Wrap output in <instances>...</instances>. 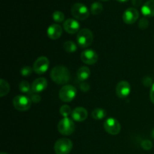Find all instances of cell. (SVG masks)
<instances>
[{
  "mask_svg": "<svg viewBox=\"0 0 154 154\" xmlns=\"http://www.w3.org/2000/svg\"><path fill=\"white\" fill-rule=\"evenodd\" d=\"M51 78L54 82L59 85L66 84L70 81V72L63 66H57L51 70Z\"/></svg>",
  "mask_w": 154,
  "mask_h": 154,
  "instance_id": "obj_1",
  "label": "cell"
},
{
  "mask_svg": "<svg viewBox=\"0 0 154 154\" xmlns=\"http://www.w3.org/2000/svg\"><path fill=\"white\" fill-rule=\"evenodd\" d=\"M76 39L80 48H88L93 42V34L89 29H82L78 32Z\"/></svg>",
  "mask_w": 154,
  "mask_h": 154,
  "instance_id": "obj_2",
  "label": "cell"
},
{
  "mask_svg": "<svg viewBox=\"0 0 154 154\" xmlns=\"http://www.w3.org/2000/svg\"><path fill=\"white\" fill-rule=\"evenodd\" d=\"M71 13L76 20H84L87 19L88 17L90 16V11L84 4L77 2L72 5V9H71Z\"/></svg>",
  "mask_w": 154,
  "mask_h": 154,
  "instance_id": "obj_3",
  "label": "cell"
},
{
  "mask_svg": "<svg viewBox=\"0 0 154 154\" xmlns=\"http://www.w3.org/2000/svg\"><path fill=\"white\" fill-rule=\"evenodd\" d=\"M73 148V143L66 138H60L54 144V151L56 154H69Z\"/></svg>",
  "mask_w": 154,
  "mask_h": 154,
  "instance_id": "obj_4",
  "label": "cell"
},
{
  "mask_svg": "<svg viewBox=\"0 0 154 154\" xmlns=\"http://www.w3.org/2000/svg\"><path fill=\"white\" fill-rule=\"evenodd\" d=\"M77 95L76 87L72 85L66 84L60 89L59 97L63 102H70L73 100Z\"/></svg>",
  "mask_w": 154,
  "mask_h": 154,
  "instance_id": "obj_5",
  "label": "cell"
},
{
  "mask_svg": "<svg viewBox=\"0 0 154 154\" xmlns=\"http://www.w3.org/2000/svg\"><path fill=\"white\" fill-rule=\"evenodd\" d=\"M57 129L61 135H70L75 132V125L72 119L69 117H64L59 122Z\"/></svg>",
  "mask_w": 154,
  "mask_h": 154,
  "instance_id": "obj_6",
  "label": "cell"
},
{
  "mask_svg": "<svg viewBox=\"0 0 154 154\" xmlns=\"http://www.w3.org/2000/svg\"><path fill=\"white\" fill-rule=\"evenodd\" d=\"M31 104L32 101L29 97L23 95H18L13 99L14 107L19 111H28L31 107Z\"/></svg>",
  "mask_w": 154,
  "mask_h": 154,
  "instance_id": "obj_7",
  "label": "cell"
},
{
  "mask_svg": "<svg viewBox=\"0 0 154 154\" xmlns=\"http://www.w3.org/2000/svg\"><path fill=\"white\" fill-rule=\"evenodd\" d=\"M104 129L110 135H116L120 133L121 130V126L117 119L114 117H109L104 122Z\"/></svg>",
  "mask_w": 154,
  "mask_h": 154,
  "instance_id": "obj_8",
  "label": "cell"
},
{
  "mask_svg": "<svg viewBox=\"0 0 154 154\" xmlns=\"http://www.w3.org/2000/svg\"><path fill=\"white\" fill-rule=\"evenodd\" d=\"M50 62L46 57H40L35 61L33 64V71L36 74L42 75L49 69Z\"/></svg>",
  "mask_w": 154,
  "mask_h": 154,
  "instance_id": "obj_9",
  "label": "cell"
},
{
  "mask_svg": "<svg viewBox=\"0 0 154 154\" xmlns=\"http://www.w3.org/2000/svg\"><path fill=\"white\" fill-rule=\"evenodd\" d=\"M81 61L87 65H94L99 60L97 53L93 50L87 49L83 51L81 55Z\"/></svg>",
  "mask_w": 154,
  "mask_h": 154,
  "instance_id": "obj_10",
  "label": "cell"
},
{
  "mask_svg": "<svg viewBox=\"0 0 154 154\" xmlns=\"http://www.w3.org/2000/svg\"><path fill=\"white\" fill-rule=\"evenodd\" d=\"M139 17V12L135 8H129L123 14V20L126 24H133L138 20Z\"/></svg>",
  "mask_w": 154,
  "mask_h": 154,
  "instance_id": "obj_11",
  "label": "cell"
},
{
  "mask_svg": "<svg viewBox=\"0 0 154 154\" xmlns=\"http://www.w3.org/2000/svg\"><path fill=\"white\" fill-rule=\"evenodd\" d=\"M131 92V85L128 81H121L117 84L116 87V93L117 96L120 99L126 98Z\"/></svg>",
  "mask_w": 154,
  "mask_h": 154,
  "instance_id": "obj_12",
  "label": "cell"
},
{
  "mask_svg": "<svg viewBox=\"0 0 154 154\" xmlns=\"http://www.w3.org/2000/svg\"><path fill=\"white\" fill-rule=\"evenodd\" d=\"M63 29L69 34H75L80 31V24L75 19L69 18L63 23Z\"/></svg>",
  "mask_w": 154,
  "mask_h": 154,
  "instance_id": "obj_13",
  "label": "cell"
},
{
  "mask_svg": "<svg viewBox=\"0 0 154 154\" xmlns=\"http://www.w3.org/2000/svg\"><path fill=\"white\" fill-rule=\"evenodd\" d=\"M48 36L52 40H57L61 37L63 34V29L60 24L54 23L51 24L47 30Z\"/></svg>",
  "mask_w": 154,
  "mask_h": 154,
  "instance_id": "obj_14",
  "label": "cell"
},
{
  "mask_svg": "<svg viewBox=\"0 0 154 154\" xmlns=\"http://www.w3.org/2000/svg\"><path fill=\"white\" fill-rule=\"evenodd\" d=\"M72 117L75 121L82 122L84 121L88 117V112L87 109L83 107H77L75 109L72 110Z\"/></svg>",
  "mask_w": 154,
  "mask_h": 154,
  "instance_id": "obj_15",
  "label": "cell"
},
{
  "mask_svg": "<svg viewBox=\"0 0 154 154\" xmlns=\"http://www.w3.org/2000/svg\"><path fill=\"white\" fill-rule=\"evenodd\" d=\"M32 91L34 93H41L44 91L48 87V81L45 78H39L33 81L32 84Z\"/></svg>",
  "mask_w": 154,
  "mask_h": 154,
  "instance_id": "obj_16",
  "label": "cell"
},
{
  "mask_svg": "<svg viewBox=\"0 0 154 154\" xmlns=\"http://www.w3.org/2000/svg\"><path fill=\"white\" fill-rule=\"evenodd\" d=\"M141 13L145 17H154V0H148L143 5Z\"/></svg>",
  "mask_w": 154,
  "mask_h": 154,
  "instance_id": "obj_17",
  "label": "cell"
},
{
  "mask_svg": "<svg viewBox=\"0 0 154 154\" xmlns=\"http://www.w3.org/2000/svg\"><path fill=\"white\" fill-rule=\"evenodd\" d=\"M90 75H91L90 69L88 67H87V66H82V67H81L78 70V72H77V78H78V79L79 81L84 82L86 80L88 79Z\"/></svg>",
  "mask_w": 154,
  "mask_h": 154,
  "instance_id": "obj_18",
  "label": "cell"
},
{
  "mask_svg": "<svg viewBox=\"0 0 154 154\" xmlns=\"http://www.w3.org/2000/svg\"><path fill=\"white\" fill-rule=\"evenodd\" d=\"M92 117L94 120H101L106 117V111L103 108H95L92 112Z\"/></svg>",
  "mask_w": 154,
  "mask_h": 154,
  "instance_id": "obj_19",
  "label": "cell"
},
{
  "mask_svg": "<svg viewBox=\"0 0 154 154\" xmlns=\"http://www.w3.org/2000/svg\"><path fill=\"white\" fill-rule=\"evenodd\" d=\"M103 11V5L99 2H95L90 6V13L93 15H99Z\"/></svg>",
  "mask_w": 154,
  "mask_h": 154,
  "instance_id": "obj_20",
  "label": "cell"
},
{
  "mask_svg": "<svg viewBox=\"0 0 154 154\" xmlns=\"http://www.w3.org/2000/svg\"><path fill=\"white\" fill-rule=\"evenodd\" d=\"M10 91V86L9 84L4 79H1L0 81V96L4 97Z\"/></svg>",
  "mask_w": 154,
  "mask_h": 154,
  "instance_id": "obj_21",
  "label": "cell"
},
{
  "mask_svg": "<svg viewBox=\"0 0 154 154\" xmlns=\"http://www.w3.org/2000/svg\"><path fill=\"white\" fill-rule=\"evenodd\" d=\"M63 48L67 53L72 54L77 51V45L72 41H67L63 44Z\"/></svg>",
  "mask_w": 154,
  "mask_h": 154,
  "instance_id": "obj_22",
  "label": "cell"
},
{
  "mask_svg": "<svg viewBox=\"0 0 154 154\" xmlns=\"http://www.w3.org/2000/svg\"><path fill=\"white\" fill-rule=\"evenodd\" d=\"M19 90L22 93L29 94L32 92V87H30V84L28 81H23L20 83Z\"/></svg>",
  "mask_w": 154,
  "mask_h": 154,
  "instance_id": "obj_23",
  "label": "cell"
},
{
  "mask_svg": "<svg viewBox=\"0 0 154 154\" xmlns=\"http://www.w3.org/2000/svg\"><path fill=\"white\" fill-rule=\"evenodd\" d=\"M52 18L56 23H60L63 22V20H65V15L60 11H56L53 13L52 14Z\"/></svg>",
  "mask_w": 154,
  "mask_h": 154,
  "instance_id": "obj_24",
  "label": "cell"
},
{
  "mask_svg": "<svg viewBox=\"0 0 154 154\" xmlns=\"http://www.w3.org/2000/svg\"><path fill=\"white\" fill-rule=\"evenodd\" d=\"M72 111L71 109L70 106L67 105H64L60 108V115L63 116V117H68L70 114H72Z\"/></svg>",
  "mask_w": 154,
  "mask_h": 154,
  "instance_id": "obj_25",
  "label": "cell"
},
{
  "mask_svg": "<svg viewBox=\"0 0 154 154\" xmlns=\"http://www.w3.org/2000/svg\"><path fill=\"white\" fill-rule=\"evenodd\" d=\"M29 97L31 99L32 102H33V103H38L41 101V99H42V97H41L38 93H34L32 91L29 94Z\"/></svg>",
  "mask_w": 154,
  "mask_h": 154,
  "instance_id": "obj_26",
  "label": "cell"
},
{
  "mask_svg": "<svg viewBox=\"0 0 154 154\" xmlns=\"http://www.w3.org/2000/svg\"><path fill=\"white\" fill-rule=\"evenodd\" d=\"M138 27L141 29H146L149 26V21L146 17H142L138 21Z\"/></svg>",
  "mask_w": 154,
  "mask_h": 154,
  "instance_id": "obj_27",
  "label": "cell"
},
{
  "mask_svg": "<svg viewBox=\"0 0 154 154\" xmlns=\"http://www.w3.org/2000/svg\"><path fill=\"white\" fill-rule=\"evenodd\" d=\"M33 69H32L30 66H25L22 68L20 71V73L22 75V76L26 77V76H29L32 73Z\"/></svg>",
  "mask_w": 154,
  "mask_h": 154,
  "instance_id": "obj_28",
  "label": "cell"
},
{
  "mask_svg": "<svg viewBox=\"0 0 154 154\" xmlns=\"http://www.w3.org/2000/svg\"><path fill=\"white\" fill-rule=\"evenodd\" d=\"M141 146L144 150H150L153 147V143L150 140H144L141 143Z\"/></svg>",
  "mask_w": 154,
  "mask_h": 154,
  "instance_id": "obj_29",
  "label": "cell"
},
{
  "mask_svg": "<svg viewBox=\"0 0 154 154\" xmlns=\"http://www.w3.org/2000/svg\"><path fill=\"white\" fill-rule=\"evenodd\" d=\"M142 84L143 85L145 86V87H150L152 85H153V80H152L151 78H150V77L147 76V77H144V78H143L142 80Z\"/></svg>",
  "mask_w": 154,
  "mask_h": 154,
  "instance_id": "obj_30",
  "label": "cell"
},
{
  "mask_svg": "<svg viewBox=\"0 0 154 154\" xmlns=\"http://www.w3.org/2000/svg\"><path fill=\"white\" fill-rule=\"evenodd\" d=\"M90 84H89L88 83L85 82V81H84V82H82L81 84H80V90H81L82 92H84V93L88 92L89 90H90Z\"/></svg>",
  "mask_w": 154,
  "mask_h": 154,
  "instance_id": "obj_31",
  "label": "cell"
},
{
  "mask_svg": "<svg viewBox=\"0 0 154 154\" xmlns=\"http://www.w3.org/2000/svg\"><path fill=\"white\" fill-rule=\"evenodd\" d=\"M150 101L152 102V103L154 104V84L152 85L151 90L150 92Z\"/></svg>",
  "mask_w": 154,
  "mask_h": 154,
  "instance_id": "obj_32",
  "label": "cell"
},
{
  "mask_svg": "<svg viewBox=\"0 0 154 154\" xmlns=\"http://www.w3.org/2000/svg\"><path fill=\"white\" fill-rule=\"evenodd\" d=\"M132 4L135 7H139L142 4V0H132Z\"/></svg>",
  "mask_w": 154,
  "mask_h": 154,
  "instance_id": "obj_33",
  "label": "cell"
},
{
  "mask_svg": "<svg viewBox=\"0 0 154 154\" xmlns=\"http://www.w3.org/2000/svg\"><path fill=\"white\" fill-rule=\"evenodd\" d=\"M119 2H128L129 0H117Z\"/></svg>",
  "mask_w": 154,
  "mask_h": 154,
  "instance_id": "obj_34",
  "label": "cell"
},
{
  "mask_svg": "<svg viewBox=\"0 0 154 154\" xmlns=\"http://www.w3.org/2000/svg\"><path fill=\"white\" fill-rule=\"evenodd\" d=\"M152 137L154 138V129H153V131H152Z\"/></svg>",
  "mask_w": 154,
  "mask_h": 154,
  "instance_id": "obj_35",
  "label": "cell"
},
{
  "mask_svg": "<svg viewBox=\"0 0 154 154\" xmlns=\"http://www.w3.org/2000/svg\"><path fill=\"white\" fill-rule=\"evenodd\" d=\"M99 1H102V2H106V1H108V0H99Z\"/></svg>",
  "mask_w": 154,
  "mask_h": 154,
  "instance_id": "obj_36",
  "label": "cell"
},
{
  "mask_svg": "<svg viewBox=\"0 0 154 154\" xmlns=\"http://www.w3.org/2000/svg\"><path fill=\"white\" fill-rule=\"evenodd\" d=\"M0 154H8V153H4V152H2V153H0Z\"/></svg>",
  "mask_w": 154,
  "mask_h": 154,
  "instance_id": "obj_37",
  "label": "cell"
}]
</instances>
